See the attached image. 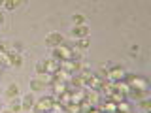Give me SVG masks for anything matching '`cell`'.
Here are the masks:
<instances>
[{
  "label": "cell",
  "mask_w": 151,
  "mask_h": 113,
  "mask_svg": "<svg viewBox=\"0 0 151 113\" xmlns=\"http://www.w3.org/2000/svg\"><path fill=\"white\" fill-rule=\"evenodd\" d=\"M55 96H45V98H40L36 104H34V107H32V113H49V111H53V107H55Z\"/></svg>",
  "instance_id": "cell-1"
},
{
  "label": "cell",
  "mask_w": 151,
  "mask_h": 113,
  "mask_svg": "<svg viewBox=\"0 0 151 113\" xmlns=\"http://www.w3.org/2000/svg\"><path fill=\"white\" fill-rule=\"evenodd\" d=\"M125 81L129 83L130 89H136V91H147V79L145 77H140V75H125Z\"/></svg>",
  "instance_id": "cell-2"
},
{
  "label": "cell",
  "mask_w": 151,
  "mask_h": 113,
  "mask_svg": "<svg viewBox=\"0 0 151 113\" xmlns=\"http://www.w3.org/2000/svg\"><path fill=\"white\" fill-rule=\"evenodd\" d=\"M72 47H68V45H59V47H55L53 49V56L51 59H55V60H59V62H63V60H72Z\"/></svg>",
  "instance_id": "cell-3"
},
{
  "label": "cell",
  "mask_w": 151,
  "mask_h": 113,
  "mask_svg": "<svg viewBox=\"0 0 151 113\" xmlns=\"http://www.w3.org/2000/svg\"><path fill=\"white\" fill-rule=\"evenodd\" d=\"M125 70L121 68V66H111V68L106 70V77L108 81H123L125 79Z\"/></svg>",
  "instance_id": "cell-4"
},
{
  "label": "cell",
  "mask_w": 151,
  "mask_h": 113,
  "mask_svg": "<svg viewBox=\"0 0 151 113\" xmlns=\"http://www.w3.org/2000/svg\"><path fill=\"white\" fill-rule=\"evenodd\" d=\"M64 44V36L60 34V32H49V34L45 36V45H49V47H59V45H63Z\"/></svg>",
  "instance_id": "cell-5"
},
{
  "label": "cell",
  "mask_w": 151,
  "mask_h": 113,
  "mask_svg": "<svg viewBox=\"0 0 151 113\" xmlns=\"http://www.w3.org/2000/svg\"><path fill=\"white\" fill-rule=\"evenodd\" d=\"M85 100L91 104L93 107H96L100 104V91H93V89H85Z\"/></svg>",
  "instance_id": "cell-6"
},
{
  "label": "cell",
  "mask_w": 151,
  "mask_h": 113,
  "mask_svg": "<svg viewBox=\"0 0 151 113\" xmlns=\"http://www.w3.org/2000/svg\"><path fill=\"white\" fill-rule=\"evenodd\" d=\"M44 66H45V74L47 75H53V74H57L60 70V62H59V60H55V59H45L44 60Z\"/></svg>",
  "instance_id": "cell-7"
},
{
  "label": "cell",
  "mask_w": 151,
  "mask_h": 113,
  "mask_svg": "<svg viewBox=\"0 0 151 113\" xmlns=\"http://www.w3.org/2000/svg\"><path fill=\"white\" fill-rule=\"evenodd\" d=\"M8 56H9L8 66H12V68H21V64H23L21 53H17L15 49H9V51H8Z\"/></svg>",
  "instance_id": "cell-8"
},
{
  "label": "cell",
  "mask_w": 151,
  "mask_h": 113,
  "mask_svg": "<svg viewBox=\"0 0 151 113\" xmlns=\"http://www.w3.org/2000/svg\"><path fill=\"white\" fill-rule=\"evenodd\" d=\"M104 81H106L104 77H100V75H96V74H94L93 77H91V79L87 81V85H85V89H93V91H100V89H102V85H104Z\"/></svg>",
  "instance_id": "cell-9"
},
{
  "label": "cell",
  "mask_w": 151,
  "mask_h": 113,
  "mask_svg": "<svg viewBox=\"0 0 151 113\" xmlns=\"http://www.w3.org/2000/svg\"><path fill=\"white\" fill-rule=\"evenodd\" d=\"M149 92L147 91H136V89H130V92L127 94V100H136V102H142V100H147Z\"/></svg>",
  "instance_id": "cell-10"
},
{
  "label": "cell",
  "mask_w": 151,
  "mask_h": 113,
  "mask_svg": "<svg viewBox=\"0 0 151 113\" xmlns=\"http://www.w3.org/2000/svg\"><path fill=\"white\" fill-rule=\"evenodd\" d=\"M89 32H91V30H89L87 25H78V26L72 28V36L76 38V40H79V38H87Z\"/></svg>",
  "instance_id": "cell-11"
},
{
  "label": "cell",
  "mask_w": 151,
  "mask_h": 113,
  "mask_svg": "<svg viewBox=\"0 0 151 113\" xmlns=\"http://www.w3.org/2000/svg\"><path fill=\"white\" fill-rule=\"evenodd\" d=\"M51 87H53V96L55 98H59L60 94H64L68 91V83H64V81H55V83H51Z\"/></svg>",
  "instance_id": "cell-12"
},
{
  "label": "cell",
  "mask_w": 151,
  "mask_h": 113,
  "mask_svg": "<svg viewBox=\"0 0 151 113\" xmlns=\"http://www.w3.org/2000/svg\"><path fill=\"white\" fill-rule=\"evenodd\" d=\"M111 85H113V91L115 92H121V94H125V96L130 92V87L125 79H123V81H111Z\"/></svg>",
  "instance_id": "cell-13"
},
{
  "label": "cell",
  "mask_w": 151,
  "mask_h": 113,
  "mask_svg": "<svg viewBox=\"0 0 151 113\" xmlns=\"http://www.w3.org/2000/svg\"><path fill=\"white\" fill-rule=\"evenodd\" d=\"M85 100V87L76 89L74 92H70V104H81Z\"/></svg>",
  "instance_id": "cell-14"
},
{
  "label": "cell",
  "mask_w": 151,
  "mask_h": 113,
  "mask_svg": "<svg viewBox=\"0 0 151 113\" xmlns=\"http://www.w3.org/2000/svg\"><path fill=\"white\" fill-rule=\"evenodd\" d=\"M34 96L32 94H27V96H23V100H21V106H23V111H30L32 107H34Z\"/></svg>",
  "instance_id": "cell-15"
},
{
  "label": "cell",
  "mask_w": 151,
  "mask_h": 113,
  "mask_svg": "<svg viewBox=\"0 0 151 113\" xmlns=\"http://www.w3.org/2000/svg\"><path fill=\"white\" fill-rule=\"evenodd\" d=\"M117 111H121V113H132V107H130L129 100H123V102L117 104Z\"/></svg>",
  "instance_id": "cell-16"
},
{
  "label": "cell",
  "mask_w": 151,
  "mask_h": 113,
  "mask_svg": "<svg viewBox=\"0 0 151 113\" xmlns=\"http://www.w3.org/2000/svg\"><path fill=\"white\" fill-rule=\"evenodd\" d=\"M89 45H91V40H89V38H79V40H76V47H78L79 51L87 49Z\"/></svg>",
  "instance_id": "cell-17"
},
{
  "label": "cell",
  "mask_w": 151,
  "mask_h": 113,
  "mask_svg": "<svg viewBox=\"0 0 151 113\" xmlns=\"http://www.w3.org/2000/svg\"><path fill=\"white\" fill-rule=\"evenodd\" d=\"M21 4H23L21 0H6V2H4L2 6L6 8V9H9V11H13V9H15V8H19Z\"/></svg>",
  "instance_id": "cell-18"
},
{
  "label": "cell",
  "mask_w": 151,
  "mask_h": 113,
  "mask_svg": "<svg viewBox=\"0 0 151 113\" xmlns=\"http://www.w3.org/2000/svg\"><path fill=\"white\" fill-rule=\"evenodd\" d=\"M17 94H19V87H17L15 83H13V85H9V87L6 89V96H8V98H15Z\"/></svg>",
  "instance_id": "cell-19"
},
{
  "label": "cell",
  "mask_w": 151,
  "mask_h": 113,
  "mask_svg": "<svg viewBox=\"0 0 151 113\" xmlns=\"http://www.w3.org/2000/svg\"><path fill=\"white\" fill-rule=\"evenodd\" d=\"M108 100H111L113 104H119V102H123V100H127V96H125V94H121V92H115V91H113L111 96L108 98Z\"/></svg>",
  "instance_id": "cell-20"
},
{
  "label": "cell",
  "mask_w": 151,
  "mask_h": 113,
  "mask_svg": "<svg viewBox=\"0 0 151 113\" xmlns=\"http://www.w3.org/2000/svg\"><path fill=\"white\" fill-rule=\"evenodd\" d=\"M9 111H12V113H19V111H23L21 102H19V100H12V104H9Z\"/></svg>",
  "instance_id": "cell-21"
},
{
  "label": "cell",
  "mask_w": 151,
  "mask_h": 113,
  "mask_svg": "<svg viewBox=\"0 0 151 113\" xmlns=\"http://www.w3.org/2000/svg\"><path fill=\"white\" fill-rule=\"evenodd\" d=\"M72 21L76 23V26H78V25H85V15H81V13H74Z\"/></svg>",
  "instance_id": "cell-22"
},
{
  "label": "cell",
  "mask_w": 151,
  "mask_h": 113,
  "mask_svg": "<svg viewBox=\"0 0 151 113\" xmlns=\"http://www.w3.org/2000/svg\"><path fill=\"white\" fill-rule=\"evenodd\" d=\"M36 72H38V75H45V66H44V60H40V62L36 64Z\"/></svg>",
  "instance_id": "cell-23"
},
{
  "label": "cell",
  "mask_w": 151,
  "mask_h": 113,
  "mask_svg": "<svg viewBox=\"0 0 151 113\" xmlns=\"http://www.w3.org/2000/svg\"><path fill=\"white\" fill-rule=\"evenodd\" d=\"M72 60L81 62V51H79V49H74V51H72Z\"/></svg>",
  "instance_id": "cell-24"
},
{
  "label": "cell",
  "mask_w": 151,
  "mask_h": 113,
  "mask_svg": "<svg viewBox=\"0 0 151 113\" xmlns=\"http://www.w3.org/2000/svg\"><path fill=\"white\" fill-rule=\"evenodd\" d=\"M140 107H142V109H144V111H149V107H151L149 100H142V102H140Z\"/></svg>",
  "instance_id": "cell-25"
},
{
  "label": "cell",
  "mask_w": 151,
  "mask_h": 113,
  "mask_svg": "<svg viewBox=\"0 0 151 113\" xmlns=\"http://www.w3.org/2000/svg\"><path fill=\"white\" fill-rule=\"evenodd\" d=\"M2 19H4V17H2V13H0V23H2Z\"/></svg>",
  "instance_id": "cell-26"
},
{
  "label": "cell",
  "mask_w": 151,
  "mask_h": 113,
  "mask_svg": "<svg viewBox=\"0 0 151 113\" xmlns=\"http://www.w3.org/2000/svg\"><path fill=\"white\" fill-rule=\"evenodd\" d=\"M2 113H12V111H9V109H8V111H2Z\"/></svg>",
  "instance_id": "cell-27"
},
{
  "label": "cell",
  "mask_w": 151,
  "mask_h": 113,
  "mask_svg": "<svg viewBox=\"0 0 151 113\" xmlns=\"http://www.w3.org/2000/svg\"><path fill=\"white\" fill-rule=\"evenodd\" d=\"M0 70H2V64H0Z\"/></svg>",
  "instance_id": "cell-28"
}]
</instances>
